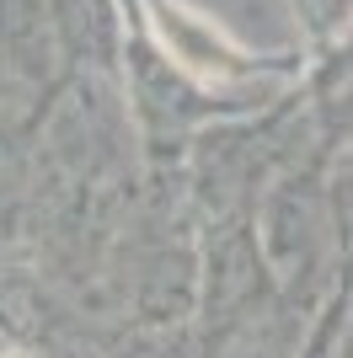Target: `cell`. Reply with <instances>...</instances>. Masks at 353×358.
Returning a JSON list of instances; mask_svg holds the SVG:
<instances>
[{
    "label": "cell",
    "mask_w": 353,
    "mask_h": 358,
    "mask_svg": "<svg viewBox=\"0 0 353 358\" xmlns=\"http://www.w3.org/2000/svg\"><path fill=\"white\" fill-rule=\"evenodd\" d=\"M273 294L268 284V257L263 241L251 230L247 214L220 220V230L204 246V268H198V310H204V343H225V331L241 327L263 299Z\"/></svg>",
    "instance_id": "cell-1"
},
{
    "label": "cell",
    "mask_w": 353,
    "mask_h": 358,
    "mask_svg": "<svg viewBox=\"0 0 353 358\" xmlns=\"http://www.w3.org/2000/svg\"><path fill=\"white\" fill-rule=\"evenodd\" d=\"M59 54L75 70H113L118 59V11L113 0H43Z\"/></svg>",
    "instance_id": "cell-2"
},
{
    "label": "cell",
    "mask_w": 353,
    "mask_h": 358,
    "mask_svg": "<svg viewBox=\"0 0 353 358\" xmlns=\"http://www.w3.org/2000/svg\"><path fill=\"white\" fill-rule=\"evenodd\" d=\"M27 187V123L0 113V214L22 203Z\"/></svg>",
    "instance_id": "cell-3"
}]
</instances>
